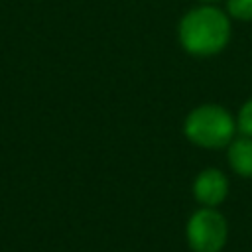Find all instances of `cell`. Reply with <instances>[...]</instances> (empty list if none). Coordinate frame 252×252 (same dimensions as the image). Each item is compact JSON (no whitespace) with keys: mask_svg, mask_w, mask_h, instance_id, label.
<instances>
[{"mask_svg":"<svg viewBox=\"0 0 252 252\" xmlns=\"http://www.w3.org/2000/svg\"><path fill=\"white\" fill-rule=\"evenodd\" d=\"M187 242L195 252H220L226 242V220L213 207H205L187 222Z\"/></svg>","mask_w":252,"mask_h":252,"instance_id":"3957f363","label":"cell"},{"mask_svg":"<svg viewBox=\"0 0 252 252\" xmlns=\"http://www.w3.org/2000/svg\"><path fill=\"white\" fill-rule=\"evenodd\" d=\"M238 130L244 136H252V98L244 102V106L238 112V120H236Z\"/></svg>","mask_w":252,"mask_h":252,"instance_id":"52a82bcc","label":"cell"},{"mask_svg":"<svg viewBox=\"0 0 252 252\" xmlns=\"http://www.w3.org/2000/svg\"><path fill=\"white\" fill-rule=\"evenodd\" d=\"M185 136L201 148H220L234 136V118L217 104H203L191 110L185 118Z\"/></svg>","mask_w":252,"mask_h":252,"instance_id":"7a4b0ae2","label":"cell"},{"mask_svg":"<svg viewBox=\"0 0 252 252\" xmlns=\"http://www.w3.org/2000/svg\"><path fill=\"white\" fill-rule=\"evenodd\" d=\"M230 37V24L224 12L215 6L189 10L179 24V41L191 55L207 57L219 53Z\"/></svg>","mask_w":252,"mask_h":252,"instance_id":"6da1fadb","label":"cell"},{"mask_svg":"<svg viewBox=\"0 0 252 252\" xmlns=\"http://www.w3.org/2000/svg\"><path fill=\"white\" fill-rule=\"evenodd\" d=\"M228 161L242 177H252V136H240L230 142Z\"/></svg>","mask_w":252,"mask_h":252,"instance_id":"5b68a950","label":"cell"},{"mask_svg":"<svg viewBox=\"0 0 252 252\" xmlns=\"http://www.w3.org/2000/svg\"><path fill=\"white\" fill-rule=\"evenodd\" d=\"M228 12L242 22H250L252 20V0H228Z\"/></svg>","mask_w":252,"mask_h":252,"instance_id":"8992f818","label":"cell"},{"mask_svg":"<svg viewBox=\"0 0 252 252\" xmlns=\"http://www.w3.org/2000/svg\"><path fill=\"white\" fill-rule=\"evenodd\" d=\"M207 2H215V0H207Z\"/></svg>","mask_w":252,"mask_h":252,"instance_id":"ba28073f","label":"cell"},{"mask_svg":"<svg viewBox=\"0 0 252 252\" xmlns=\"http://www.w3.org/2000/svg\"><path fill=\"white\" fill-rule=\"evenodd\" d=\"M226 193H228V183L219 169H205L195 177L193 195L201 205L217 207L219 203L224 201Z\"/></svg>","mask_w":252,"mask_h":252,"instance_id":"277c9868","label":"cell"}]
</instances>
